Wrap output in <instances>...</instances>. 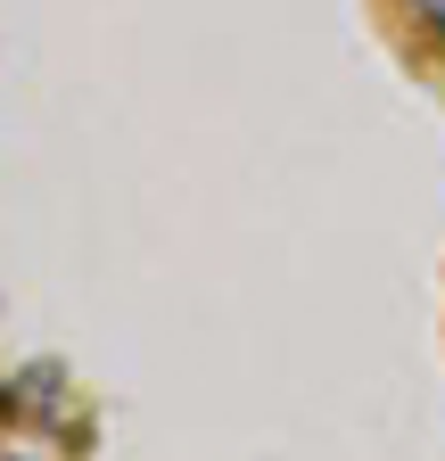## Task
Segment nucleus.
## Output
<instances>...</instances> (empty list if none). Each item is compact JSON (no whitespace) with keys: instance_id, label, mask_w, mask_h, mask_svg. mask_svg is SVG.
Masks as SVG:
<instances>
[{"instance_id":"1","label":"nucleus","mask_w":445,"mask_h":461,"mask_svg":"<svg viewBox=\"0 0 445 461\" xmlns=\"http://www.w3.org/2000/svg\"><path fill=\"white\" fill-rule=\"evenodd\" d=\"M413 9H421V17H429V25L445 33V0H413Z\"/></svg>"}]
</instances>
